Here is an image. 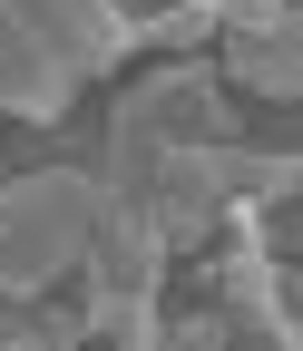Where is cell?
<instances>
[{"instance_id": "6da1fadb", "label": "cell", "mask_w": 303, "mask_h": 351, "mask_svg": "<svg viewBox=\"0 0 303 351\" xmlns=\"http://www.w3.org/2000/svg\"><path fill=\"white\" fill-rule=\"evenodd\" d=\"M147 39L117 0H0V117L59 127L78 88L127 69Z\"/></svg>"}, {"instance_id": "7a4b0ae2", "label": "cell", "mask_w": 303, "mask_h": 351, "mask_svg": "<svg viewBox=\"0 0 303 351\" xmlns=\"http://www.w3.org/2000/svg\"><path fill=\"white\" fill-rule=\"evenodd\" d=\"M177 147H245V98L225 88V69L205 59H157L137 69L108 98V127H98V186L108 195H137L157 156Z\"/></svg>"}, {"instance_id": "3957f363", "label": "cell", "mask_w": 303, "mask_h": 351, "mask_svg": "<svg viewBox=\"0 0 303 351\" xmlns=\"http://www.w3.org/2000/svg\"><path fill=\"white\" fill-rule=\"evenodd\" d=\"M98 215H108L98 166L0 176V302H39L59 274H78L98 244Z\"/></svg>"}, {"instance_id": "277c9868", "label": "cell", "mask_w": 303, "mask_h": 351, "mask_svg": "<svg viewBox=\"0 0 303 351\" xmlns=\"http://www.w3.org/2000/svg\"><path fill=\"white\" fill-rule=\"evenodd\" d=\"M205 293H215L225 351H303V322L284 313V283H274V254H265V205L254 195L225 205V254L205 263Z\"/></svg>"}, {"instance_id": "5b68a950", "label": "cell", "mask_w": 303, "mask_h": 351, "mask_svg": "<svg viewBox=\"0 0 303 351\" xmlns=\"http://www.w3.org/2000/svg\"><path fill=\"white\" fill-rule=\"evenodd\" d=\"M215 69L235 98L303 108V0H215Z\"/></svg>"}, {"instance_id": "8992f818", "label": "cell", "mask_w": 303, "mask_h": 351, "mask_svg": "<svg viewBox=\"0 0 303 351\" xmlns=\"http://www.w3.org/2000/svg\"><path fill=\"white\" fill-rule=\"evenodd\" d=\"M215 29H225V20H215V0H157V10H137V39H147L157 59H205Z\"/></svg>"}, {"instance_id": "52a82bcc", "label": "cell", "mask_w": 303, "mask_h": 351, "mask_svg": "<svg viewBox=\"0 0 303 351\" xmlns=\"http://www.w3.org/2000/svg\"><path fill=\"white\" fill-rule=\"evenodd\" d=\"M166 351H225V332H215V313H186L166 322Z\"/></svg>"}, {"instance_id": "ba28073f", "label": "cell", "mask_w": 303, "mask_h": 351, "mask_svg": "<svg viewBox=\"0 0 303 351\" xmlns=\"http://www.w3.org/2000/svg\"><path fill=\"white\" fill-rule=\"evenodd\" d=\"M117 10H127V20H137V0H117Z\"/></svg>"}]
</instances>
